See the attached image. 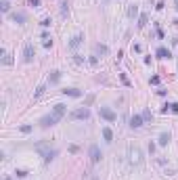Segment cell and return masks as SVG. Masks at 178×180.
<instances>
[{"mask_svg":"<svg viewBox=\"0 0 178 180\" xmlns=\"http://www.w3.org/2000/svg\"><path fill=\"white\" fill-rule=\"evenodd\" d=\"M88 155H90V161L92 163H99L101 161V149H99V145H90V149H88Z\"/></svg>","mask_w":178,"mask_h":180,"instance_id":"obj_4","label":"cell"},{"mask_svg":"<svg viewBox=\"0 0 178 180\" xmlns=\"http://www.w3.org/2000/svg\"><path fill=\"white\" fill-rule=\"evenodd\" d=\"M0 9H2V13H9V9H11L9 0H2V2H0Z\"/></svg>","mask_w":178,"mask_h":180,"instance_id":"obj_17","label":"cell"},{"mask_svg":"<svg viewBox=\"0 0 178 180\" xmlns=\"http://www.w3.org/2000/svg\"><path fill=\"white\" fill-rule=\"evenodd\" d=\"M99 113H101V117L107 120V122H115V120H117V113H115V111H111V109H107V107H101Z\"/></svg>","mask_w":178,"mask_h":180,"instance_id":"obj_5","label":"cell"},{"mask_svg":"<svg viewBox=\"0 0 178 180\" xmlns=\"http://www.w3.org/2000/svg\"><path fill=\"white\" fill-rule=\"evenodd\" d=\"M97 53H101V55H107V53H109V48H107V46H103V44H97Z\"/></svg>","mask_w":178,"mask_h":180,"instance_id":"obj_18","label":"cell"},{"mask_svg":"<svg viewBox=\"0 0 178 180\" xmlns=\"http://www.w3.org/2000/svg\"><path fill=\"white\" fill-rule=\"evenodd\" d=\"M59 78H61V71H53V73H50V78H48V82H53V84H55V82H59Z\"/></svg>","mask_w":178,"mask_h":180,"instance_id":"obj_16","label":"cell"},{"mask_svg":"<svg viewBox=\"0 0 178 180\" xmlns=\"http://www.w3.org/2000/svg\"><path fill=\"white\" fill-rule=\"evenodd\" d=\"M21 132H23V134H30V132H32V126H21Z\"/></svg>","mask_w":178,"mask_h":180,"instance_id":"obj_23","label":"cell"},{"mask_svg":"<svg viewBox=\"0 0 178 180\" xmlns=\"http://www.w3.org/2000/svg\"><path fill=\"white\" fill-rule=\"evenodd\" d=\"M157 59H170V50L164 48V46H159L157 48Z\"/></svg>","mask_w":178,"mask_h":180,"instance_id":"obj_10","label":"cell"},{"mask_svg":"<svg viewBox=\"0 0 178 180\" xmlns=\"http://www.w3.org/2000/svg\"><path fill=\"white\" fill-rule=\"evenodd\" d=\"M170 111H174V113H178V103H172V105H170Z\"/></svg>","mask_w":178,"mask_h":180,"instance_id":"obj_25","label":"cell"},{"mask_svg":"<svg viewBox=\"0 0 178 180\" xmlns=\"http://www.w3.org/2000/svg\"><path fill=\"white\" fill-rule=\"evenodd\" d=\"M34 57H36V50H34L32 44L27 42L25 46H23V61H25V63H32V61H34Z\"/></svg>","mask_w":178,"mask_h":180,"instance_id":"obj_6","label":"cell"},{"mask_svg":"<svg viewBox=\"0 0 178 180\" xmlns=\"http://www.w3.org/2000/svg\"><path fill=\"white\" fill-rule=\"evenodd\" d=\"M30 4L32 6H40V0H30Z\"/></svg>","mask_w":178,"mask_h":180,"instance_id":"obj_28","label":"cell"},{"mask_svg":"<svg viewBox=\"0 0 178 180\" xmlns=\"http://www.w3.org/2000/svg\"><path fill=\"white\" fill-rule=\"evenodd\" d=\"M2 63H4V65H11V63H13V59H11V55H9L6 50H2Z\"/></svg>","mask_w":178,"mask_h":180,"instance_id":"obj_14","label":"cell"},{"mask_svg":"<svg viewBox=\"0 0 178 180\" xmlns=\"http://www.w3.org/2000/svg\"><path fill=\"white\" fill-rule=\"evenodd\" d=\"M80 42H82V36H74V38H71V42H69V46H71V48H76Z\"/></svg>","mask_w":178,"mask_h":180,"instance_id":"obj_15","label":"cell"},{"mask_svg":"<svg viewBox=\"0 0 178 180\" xmlns=\"http://www.w3.org/2000/svg\"><path fill=\"white\" fill-rule=\"evenodd\" d=\"M147 25V15H141L138 17V27H145Z\"/></svg>","mask_w":178,"mask_h":180,"instance_id":"obj_19","label":"cell"},{"mask_svg":"<svg viewBox=\"0 0 178 180\" xmlns=\"http://www.w3.org/2000/svg\"><path fill=\"white\" fill-rule=\"evenodd\" d=\"M63 94H67V96H82V90H78V88H65Z\"/></svg>","mask_w":178,"mask_h":180,"instance_id":"obj_9","label":"cell"},{"mask_svg":"<svg viewBox=\"0 0 178 180\" xmlns=\"http://www.w3.org/2000/svg\"><path fill=\"white\" fill-rule=\"evenodd\" d=\"M61 13H63V15L67 13V0H63V4H61Z\"/></svg>","mask_w":178,"mask_h":180,"instance_id":"obj_24","label":"cell"},{"mask_svg":"<svg viewBox=\"0 0 178 180\" xmlns=\"http://www.w3.org/2000/svg\"><path fill=\"white\" fill-rule=\"evenodd\" d=\"M63 115H65V105H55L53 113L44 115V117L40 120V126H44V128H48V126H55L57 122H61V117H63Z\"/></svg>","mask_w":178,"mask_h":180,"instance_id":"obj_1","label":"cell"},{"mask_svg":"<svg viewBox=\"0 0 178 180\" xmlns=\"http://www.w3.org/2000/svg\"><path fill=\"white\" fill-rule=\"evenodd\" d=\"M103 138H105L107 143L113 140V132H111V128H103Z\"/></svg>","mask_w":178,"mask_h":180,"instance_id":"obj_12","label":"cell"},{"mask_svg":"<svg viewBox=\"0 0 178 180\" xmlns=\"http://www.w3.org/2000/svg\"><path fill=\"white\" fill-rule=\"evenodd\" d=\"M36 149L44 155V159H46V161H53V159H55V155H57V151H55V149H48V145H46V143L36 145Z\"/></svg>","mask_w":178,"mask_h":180,"instance_id":"obj_3","label":"cell"},{"mask_svg":"<svg viewBox=\"0 0 178 180\" xmlns=\"http://www.w3.org/2000/svg\"><path fill=\"white\" fill-rule=\"evenodd\" d=\"M168 143H170V132H161V134H159V145L166 147Z\"/></svg>","mask_w":178,"mask_h":180,"instance_id":"obj_11","label":"cell"},{"mask_svg":"<svg viewBox=\"0 0 178 180\" xmlns=\"http://www.w3.org/2000/svg\"><path fill=\"white\" fill-rule=\"evenodd\" d=\"M44 94V86H38V90H36V94H34V99H40Z\"/></svg>","mask_w":178,"mask_h":180,"instance_id":"obj_20","label":"cell"},{"mask_svg":"<svg viewBox=\"0 0 178 180\" xmlns=\"http://www.w3.org/2000/svg\"><path fill=\"white\" fill-rule=\"evenodd\" d=\"M143 120H147V122H149V120H153V115H151V111H145V113H143Z\"/></svg>","mask_w":178,"mask_h":180,"instance_id":"obj_22","label":"cell"},{"mask_svg":"<svg viewBox=\"0 0 178 180\" xmlns=\"http://www.w3.org/2000/svg\"><path fill=\"white\" fill-rule=\"evenodd\" d=\"M128 155H130V163L132 166H143V153H141V149L138 147H130L128 149Z\"/></svg>","mask_w":178,"mask_h":180,"instance_id":"obj_2","label":"cell"},{"mask_svg":"<svg viewBox=\"0 0 178 180\" xmlns=\"http://www.w3.org/2000/svg\"><path fill=\"white\" fill-rule=\"evenodd\" d=\"M120 78H122V82H124V84H126V86H130V80H128V78H126V76H124V73H122V76H120Z\"/></svg>","mask_w":178,"mask_h":180,"instance_id":"obj_27","label":"cell"},{"mask_svg":"<svg viewBox=\"0 0 178 180\" xmlns=\"http://www.w3.org/2000/svg\"><path fill=\"white\" fill-rule=\"evenodd\" d=\"M130 126H132V128H141V126H143V115H132Z\"/></svg>","mask_w":178,"mask_h":180,"instance_id":"obj_8","label":"cell"},{"mask_svg":"<svg viewBox=\"0 0 178 180\" xmlns=\"http://www.w3.org/2000/svg\"><path fill=\"white\" fill-rule=\"evenodd\" d=\"M88 115H90V111H88L86 107L84 109H76V111H71V120H88Z\"/></svg>","mask_w":178,"mask_h":180,"instance_id":"obj_7","label":"cell"},{"mask_svg":"<svg viewBox=\"0 0 178 180\" xmlns=\"http://www.w3.org/2000/svg\"><path fill=\"white\" fill-rule=\"evenodd\" d=\"M128 15H130V17H136V15H138V9H136V6H130Z\"/></svg>","mask_w":178,"mask_h":180,"instance_id":"obj_21","label":"cell"},{"mask_svg":"<svg viewBox=\"0 0 178 180\" xmlns=\"http://www.w3.org/2000/svg\"><path fill=\"white\" fill-rule=\"evenodd\" d=\"M15 174H17V176H19V178H23V176H25V174H27V172H25V170H17V172H15Z\"/></svg>","mask_w":178,"mask_h":180,"instance_id":"obj_26","label":"cell"},{"mask_svg":"<svg viewBox=\"0 0 178 180\" xmlns=\"http://www.w3.org/2000/svg\"><path fill=\"white\" fill-rule=\"evenodd\" d=\"M13 19L17 21V23H25V15H23V13H15Z\"/></svg>","mask_w":178,"mask_h":180,"instance_id":"obj_13","label":"cell"},{"mask_svg":"<svg viewBox=\"0 0 178 180\" xmlns=\"http://www.w3.org/2000/svg\"><path fill=\"white\" fill-rule=\"evenodd\" d=\"M174 2H176V9H178V0H174Z\"/></svg>","mask_w":178,"mask_h":180,"instance_id":"obj_29","label":"cell"}]
</instances>
